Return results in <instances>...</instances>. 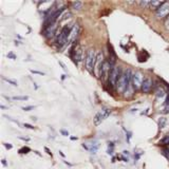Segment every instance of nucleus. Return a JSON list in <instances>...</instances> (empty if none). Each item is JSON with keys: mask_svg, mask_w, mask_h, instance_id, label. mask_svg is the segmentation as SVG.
<instances>
[{"mask_svg": "<svg viewBox=\"0 0 169 169\" xmlns=\"http://www.w3.org/2000/svg\"><path fill=\"white\" fill-rule=\"evenodd\" d=\"M144 81V76L141 71H135L132 74V87L134 90H140Z\"/></svg>", "mask_w": 169, "mask_h": 169, "instance_id": "obj_8", "label": "nucleus"}, {"mask_svg": "<svg viewBox=\"0 0 169 169\" xmlns=\"http://www.w3.org/2000/svg\"><path fill=\"white\" fill-rule=\"evenodd\" d=\"M132 71L130 69H127L122 73L119 81H117V89L121 92H126L132 85Z\"/></svg>", "mask_w": 169, "mask_h": 169, "instance_id": "obj_1", "label": "nucleus"}, {"mask_svg": "<svg viewBox=\"0 0 169 169\" xmlns=\"http://www.w3.org/2000/svg\"><path fill=\"white\" fill-rule=\"evenodd\" d=\"M19 139L22 140V141H25V142H29V141H30V139H29V137H22V136H19Z\"/></svg>", "mask_w": 169, "mask_h": 169, "instance_id": "obj_33", "label": "nucleus"}, {"mask_svg": "<svg viewBox=\"0 0 169 169\" xmlns=\"http://www.w3.org/2000/svg\"><path fill=\"white\" fill-rule=\"evenodd\" d=\"M158 145H162V146H164V147H168L169 146V134H167V135L164 136L163 139L160 141Z\"/></svg>", "mask_w": 169, "mask_h": 169, "instance_id": "obj_16", "label": "nucleus"}, {"mask_svg": "<svg viewBox=\"0 0 169 169\" xmlns=\"http://www.w3.org/2000/svg\"><path fill=\"white\" fill-rule=\"evenodd\" d=\"M168 148H169V146H168Z\"/></svg>", "mask_w": 169, "mask_h": 169, "instance_id": "obj_38", "label": "nucleus"}, {"mask_svg": "<svg viewBox=\"0 0 169 169\" xmlns=\"http://www.w3.org/2000/svg\"><path fill=\"white\" fill-rule=\"evenodd\" d=\"M122 70H121V67L119 66H114L111 68L110 70V73H109V78H108V81H109V85L111 87H114L117 85V81H119L121 75H122Z\"/></svg>", "mask_w": 169, "mask_h": 169, "instance_id": "obj_4", "label": "nucleus"}, {"mask_svg": "<svg viewBox=\"0 0 169 169\" xmlns=\"http://www.w3.org/2000/svg\"><path fill=\"white\" fill-rule=\"evenodd\" d=\"M55 31H56V23L48 27L47 29H44V36L47 37V38H51V37L54 36Z\"/></svg>", "mask_w": 169, "mask_h": 169, "instance_id": "obj_12", "label": "nucleus"}, {"mask_svg": "<svg viewBox=\"0 0 169 169\" xmlns=\"http://www.w3.org/2000/svg\"><path fill=\"white\" fill-rule=\"evenodd\" d=\"M130 139H131V132H127V141L130 142Z\"/></svg>", "mask_w": 169, "mask_h": 169, "instance_id": "obj_32", "label": "nucleus"}, {"mask_svg": "<svg viewBox=\"0 0 169 169\" xmlns=\"http://www.w3.org/2000/svg\"><path fill=\"white\" fill-rule=\"evenodd\" d=\"M2 78H3V81H6V83H11L12 86L18 87V83H17L16 81H14V79H11V78H6V77H2Z\"/></svg>", "mask_w": 169, "mask_h": 169, "instance_id": "obj_19", "label": "nucleus"}, {"mask_svg": "<svg viewBox=\"0 0 169 169\" xmlns=\"http://www.w3.org/2000/svg\"><path fill=\"white\" fill-rule=\"evenodd\" d=\"M23 127L28 128V129H32V130H34V129H35V127H34V126L30 125V124H28V123H25V124H23Z\"/></svg>", "mask_w": 169, "mask_h": 169, "instance_id": "obj_27", "label": "nucleus"}, {"mask_svg": "<svg viewBox=\"0 0 169 169\" xmlns=\"http://www.w3.org/2000/svg\"><path fill=\"white\" fill-rule=\"evenodd\" d=\"M162 1H150V6H149V8H151V10H158L160 6H161V4H162Z\"/></svg>", "mask_w": 169, "mask_h": 169, "instance_id": "obj_15", "label": "nucleus"}, {"mask_svg": "<svg viewBox=\"0 0 169 169\" xmlns=\"http://www.w3.org/2000/svg\"><path fill=\"white\" fill-rule=\"evenodd\" d=\"M71 8H72V10H74V11H79V10L83 8V2H81V1H73V2L71 3Z\"/></svg>", "mask_w": 169, "mask_h": 169, "instance_id": "obj_14", "label": "nucleus"}, {"mask_svg": "<svg viewBox=\"0 0 169 169\" xmlns=\"http://www.w3.org/2000/svg\"><path fill=\"white\" fill-rule=\"evenodd\" d=\"M79 31H81V28H79V25L75 23V25H72V29H71V33H70V37H69V43H73V42L76 40L78 34H79Z\"/></svg>", "mask_w": 169, "mask_h": 169, "instance_id": "obj_11", "label": "nucleus"}, {"mask_svg": "<svg viewBox=\"0 0 169 169\" xmlns=\"http://www.w3.org/2000/svg\"><path fill=\"white\" fill-rule=\"evenodd\" d=\"M152 88H153V81L149 77V76L145 77L144 81H143V85H142V88H141L142 92H143V93H149V92L152 90Z\"/></svg>", "mask_w": 169, "mask_h": 169, "instance_id": "obj_10", "label": "nucleus"}, {"mask_svg": "<svg viewBox=\"0 0 169 169\" xmlns=\"http://www.w3.org/2000/svg\"><path fill=\"white\" fill-rule=\"evenodd\" d=\"M60 133H61V134H62V135H64V136H69V135H70L69 132H68V131H67V130H65V129H61V130H60Z\"/></svg>", "mask_w": 169, "mask_h": 169, "instance_id": "obj_29", "label": "nucleus"}, {"mask_svg": "<svg viewBox=\"0 0 169 169\" xmlns=\"http://www.w3.org/2000/svg\"><path fill=\"white\" fill-rule=\"evenodd\" d=\"M58 64L60 65L61 66V68H62V70H64L65 72H67V71H68V70H67V67H66V65L64 64V62H62V61H58Z\"/></svg>", "mask_w": 169, "mask_h": 169, "instance_id": "obj_28", "label": "nucleus"}, {"mask_svg": "<svg viewBox=\"0 0 169 169\" xmlns=\"http://www.w3.org/2000/svg\"><path fill=\"white\" fill-rule=\"evenodd\" d=\"M1 162H2L3 166H6V160H4V158H2V161H1Z\"/></svg>", "mask_w": 169, "mask_h": 169, "instance_id": "obj_35", "label": "nucleus"}, {"mask_svg": "<svg viewBox=\"0 0 169 169\" xmlns=\"http://www.w3.org/2000/svg\"><path fill=\"white\" fill-rule=\"evenodd\" d=\"M166 119L165 117H160V119H158V127L161 128V129H163L165 126H166Z\"/></svg>", "mask_w": 169, "mask_h": 169, "instance_id": "obj_18", "label": "nucleus"}, {"mask_svg": "<svg viewBox=\"0 0 169 169\" xmlns=\"http://www.w3.org/2000/svg\"><path fill=\"white\" fill-rule=\"evenodd\" d=\"M31 151V149L29 147H22L19 149V153H21V154H27V153H29Z\"/></svg>", "mask_w": 169, "mask_h": 169, "instance_id": "obj_22", "label": "nucleus"}, {"mask_svg": "<svg viewBox=\"0 0 169 169\" xmlns=\"http://www.w3.org/2000/svg\"><path fill=\"white\" fill-rule=\"evenodd\" d=\"M97 54L93 49L87 51L86 59H85V65H86V69L88 70L90 73H94V67L96 64Z\"/></svg>", "mask_w": 169, "mask_h": 169, "instance_id": "obj_3", "label": "nucleus"}, {"mask_svg": "<svg viewBox=\"0 0 169 169\" xmlns=\"http://www.w3.org/2000/svg\"><path fill=\"white\" fill-rule=\"evenodd\" d=\"M3 146H4L8 150H11L12 148H13V145L10 144V143H3Z\"/></svg>", "mask_w": 169, "mask_h": 169, "instance_id": "obj_26", "label": "nucleus"}, {"mask_svg": "<svg viewBox=\"0 0 169 169\" xmlns=\"http://www.w3.org/2000/svg\"><path fill=\"white\" fill-rule=\"evenodd\" d=\"M83 147L85 148V149L88 150V151H90L91 153L95 154L96 151L98 150V148H100V142L98 141H91V142H89V143H83Z\"/></svg>", "mask_w": 169, "mask_h": 169, "instance_id": "obj_9", "label": "nucleus"}, {"mask_svg": "<svg viewBox=\"0 0 169 169\" xmlns=\"http://www.w3.org/2000/svg\"><path fill=\"white\" fill-rule=\"evenodd\" d=\"M111 113V110L110 109H103V110H100V112H97L95 114L94 119H93V122H94V125L95 126H100L102 123L105 121L107 117L110 115Z\"/></svg>", "mask_w": 169, "mask_h": 169, "instance_id": "obj_7", "label": "nucleus"}, {"mask_svg": "<svg viewBox=\"0 0 169 169\" xmlns=\"http://www.w3.org/2000/svg\"><path fill=\"white\" fill-rule=\"evenodd\" d=\"M70 55L72 57L73 61H74L76 65H79L81 61L83 60V48L81 46H77V47H73L70 51Z\"/></svg>", "mask_w": 169, "mask_h": 169, "instance_id": "obj_6", "label": "nucleus"}, {"mask_svg": "<svg viewBox=\"0 0 169 169\" xmlns=\"http://www.w3.org/2000/svg\"><path fill=\"white\" fill-rule=\"evenodd\" d=\"M155 16L158 19H164L169 17V1H164L161 6L155 11Z\"/></svg>", "mask_w": 169, "mask_h": 169, "instance_id": "obj_5", "label": "nucleus"}, {"mask_svg": "<svg viewBox=\"0 0 169 169\" xmlns=\"http://www.w3.org/2000/svg\"><path fill=\"white\" fill-rule=\"evenodd\" d=\"M35 108V106H25V107H22V110L23 111H31Z\"/></svg>", "mask_w": 169, "mask_h": 169, "instance_id": "obj_24", "label": "nucleus"}, {"mask_svg": "<svg viewBox=\"0 0 169 169\" xmlns=\"http://www.w3.org/2000/svg\"><path fill=\"white\" fill-rule=\"evenodd\" d=\"M71 140H72V141H75V140H77V137H75V136H72V137H71Z\"/></svg>", "mask_w": 169, "mask_h": 169, "instance_id": "obj_37", "label": "nucleus"}, {"mask_svg": "<svg viewBox=\"0 0 169 169\" xmlns=\"http://www.w3.org/2000/svg\"><path fill=\"white\" fill-rule=\"evenodd\" d=\"M162 154L169 161V148L168 147H164L163 149H162Z\"/></svg>", "mask_w": 169, "mask_h": 169, "instance_id": "obj_21", "label": "nucleus"}, {"mask_svg": "<svg viewBox=\"0 0 169 169\" xmlns=\"http://www.w3.org/2000/svg\"><path fill=\"white\" fill-rule=\"evenodd\" d=\"M165 28H166L167 30H169V17L165 20Z\"/></svg>", "mask_w": 169, "mask_h": 169, "instance_id": "obj_31", "label": "nucleus"}, {"mask_svg": "<svg viewBox=\"0 0 169 169\" xmlns=\"http://www.w3.org/2000/svg\"><path fill=\"white\" fill-rule=\"evenodd\" d=\"M140 4L144 8H149L150 6V1H147V0H144V1H140Z\"/></svg>", "mask_w": 169, "mask_h": 169, "instance_id": "obj_23", "label": "nucleus"}, {"mask_svg": "<svg viewBox=\"0 0 169 169\" xmlns=\"http://www.w3.org/2000/svg\"><path fill=\"white\" fill-rule=\"evenodd\" d=\"M71 29H72L71 25H65L64 28L61 29L60 32H59V35L57 36V40H56V43H57V46L59 48H62L67 43H69V37L70 33H71Z\"/></svg>", "mask_w": 169, "mask_h": 169, "instance_id": "obj_2", "label": "nucleus"}, {"mask_svg": "<svg viewBox=\"0 0 169 169\" xmlns=\"http://www.w3.org/2000/svg\"><path fill=\"white\" fill-rule=\"evenodd\" d=\"M8 57V58H12V59H16V55H15V54H13V53H8V55H6Z\"/></svg>", "mask_w": 169, "mask_h": 169, "instance_id": "obj_30", "label": "nucleus"}, {"mask_svg": "<svg viewBox=\"0 0 169 169\" xmlns=\"http://www.w3.org/2000/svg\"><path fill=\"white\" fill-rule=\"evenodd\" d=\"M13 100H28L29 96L28 95H17V96H13L12 97Z\"/></svg>", "mask_w": 169, "mask_h": 169, "instance_id": "obj_17", "label": "nucleus"}, {"mask_svg": "<svg viewBox=\"0 0 169 169\" xmlns=\"http://www.w3.org/2000/svg\"><path fill=\"white\" fill-rule=\"evenodd\" d=\"M71 16H72V13H71V12H66V14L61 15L60 19H59V22H61V21H64V20L68 19V18H70Z\"/></svg>", "mask_w": 169, "mask_h": 169, "instance_id": "obj_20", "label": "nucleus"}, {"mask_svg": "<svg viewBox=\"0 0 169 169\" xmlns=\"http://www.w3.org/2000/svg\"><path fill=\"white\" fill-rule=\"evenodd\" d=\"M155 96L158 100H163L166 97V91H165V89L163 87L158 86L155 88Z\"/></svg>", "mask_w": 169, "mask_h": 169, "instance_id": "obj_13", "label": "nucleus"}, {"mask_svg": "<svg viewBox=\"0 0 169 169\" xmlns=\"http://www.w3.org/2000/svg\"><path fill=\"white\" fill-rule=\"evenodd\" d=\"M0 108L1 109H6V106H3V105H0Z\"/></svg>", "mask_w": 169, "mask_h": 169, "instance_id": "obj_36", "label": "nucleus"}, {"mask_svg": "<svg viewBox=\"0 0 169 169\" xmlns=\"http://www.w3.org/2000/svg\"><path fill=\"white\" fill-rule=\"evenodd\" d=\"M30 72L33 73V74H37V75H44V73L41 72V71H37V70H33V69H31Z\"/></svg>", "mask_w": 169, "mask_h": 169, "instance_id": "obj_25", "label": "nucleus"}, {"mask_svg": "<svg viewBox=\"0 0 169 169\" xmlns=\"http://www.w3.org/2000/svg\"><path fill=\"white\" fill-rule=\"evenodd\" d=\"M44 149H46V151H47V153H48V154H49V155H51V156H52V153H51V152H50V150L48 149V148H47V147L44 148Z\"/></svg>", "mask_w": 169, "mask_h": 169, "instance_id": "obj_34", "label": "nucleus"}]
</instances>
